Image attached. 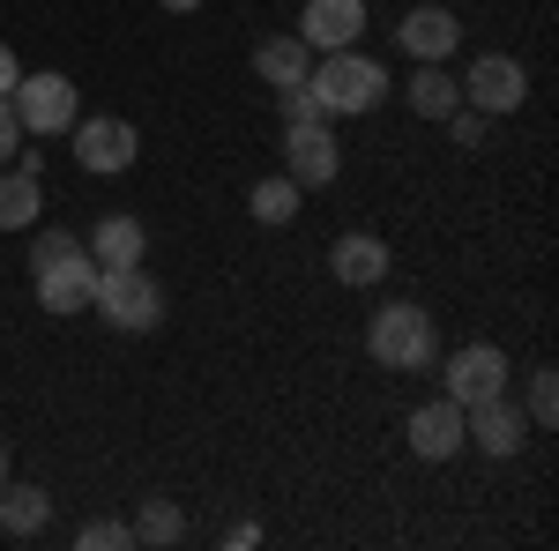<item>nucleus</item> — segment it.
I'll use <instances>...</instances> for the list:
<instances>
[{"label":"nucleus","mask_w":559,"mask_h":551,"mask_svg":"<svg viewBox=\"0 0 559 551\" xmlns=\"http://www.w3.org/2000/svg\"><path fill=\"white\" fill-rule=\"evenodd\" d=\"M90 306H97L112 328H128V336H142V328H157V321H165V291H157V276H150L142 261H134V268H97Z\"/></svg>","instance_id":"obj_3"},{"label":"nucleus","mask_w":559,"mask_h":551,"mask_svg":"<svg viewBox=\"0 0 559 551\" xmlns=\"http://www.w3.org/2000/svg\"><path fill=\"white\" fill-rule=\"evenodd\" d=\"M403 97H411V112H418V120H448V112L463 105V83H455L440 60H418V75L403 83Z\"/></svg>","instance_id":"obj_16"},{"label":"nucleus","mask_w":559,"mask_h":551,"mask_svg":"<svg viewBox=\"0 0 559 551\" xmlns=\"http://www.w3.org/2000/svg\"><path fill=\"white\" fill-rule=\"evenodd\" d=\"M388 247L373 239V231H350V239H336V254H329V268H336V284H350V291H366V284H381L388 276Z\"/></svg>","instance_id":"obj_15"},{"label":"nucleus","mask_w":559,"mask_h":551,"mask_svg":"<svg viewBox=\"0 0 559 551\" xmlns=\"http://www.w3.org/2000/svg\"><path fill=\"white\" fill-rule=\"evenodd\" d=\"M403 440H411L418 463H448L455 447H471V440H463V403H448V395H440V403H418L411 424H403Z\"/></svg>","instance_id":"obj_11"},{"label":"nucleus","mask_w":559,"mask_h":551,"mask_svg":"<svg viewBox=\"0 0 559 551\" xmlns=\"http://www.w3.org/2000/svg\"><path fill=\"white\" fill-rule=\"evenodd\" d=\"M463 440H477L485 455H515L522 440H530V418L515 410V395L500 387V395H485V403L463 410Z\"/></svg>","instance_id":"obj_10"},{"label":"nucleus","mask_w":559,"mask_h":551,"mask_svg":"<svg viewBox=\"0 0 559 551\" xmlns=\"http://www.w3.org/2000/svg\"><path fill=\"white\" fill-rule=\"evenodd\" d=\"M306 68H313V52H306V38H261L254 45V75L261 83H306Z\"/></svg>","instance_id":"obj_19"},{"label":"nucleus","mask_w":559,"mask_h":551,"mask_svg":"<svg viewBox=\"0 0 559 551\" xmlns=\"http://www.w3.org/2000/svg\"><path fill=\"white\" fill-rule=\"evenodd\" d=\"M306 89H313L321 120H350V112H373L388 97V68L366 60L358 45H344V52H321V60L306 68Z\"/></svg>","instance_id":"obj_1"},{"label":"nucleus","mask_w":559,"mask_h":551,"mask_svg":"<svg viewBox=\"0 0 559 551\" xmlns=\"http://www.w3.org/2000/svg\"><path fill=\"white\" fill-rule=\"evenodd\" d=\"M247 209H254V224H292V216L306 209V187H292V179H261L254 194H247Z\"/></svg>","instance_id":"obj_20"},{"label":"nucleus","mask_w":559,"mask_h":551,"mask_svg":"<svg viewBox=\"0 0 559 551\" xmlns=\"http://www.w3.org/2000/svg\"><path fill=\"white\" fill-rule=\"evenodd\" d=\"M366 358H373L381 373H426L432 358H440V328H432V313H426V306H411V298L381 306V313L366 321Z\"/></svg>","instance_id":"obj_2"},{"label":"nucleus","mask_w":559,"mask_h":551,"mask_svg":"<svg viewBox=\"0 0 559 551\" xmlns=\"http://www.w3.org/2000/svg\"><path fill=\"white\" fill-rule=\"evenodd\" d=\"M75 544H83V551H128V544H134V529H128V522H105V514H90L83 529H75Z\"/></svg>","instance_id":"obj_22"},{"label":"nucleus","mask_w":559,"mask_h":551,"mask_svg":"<svg viewBox=\"0 0 559 551\" xmlns=\"http://www.w3.org/2000/svg\"><path fill=\"white\" fill-rule=\"evenodd\" d=\"M455 38H463V23H455L448 8H411V15L395 23V45H403L411 60H448Z\"/></svg>","instance_id":"obj_14"},{"label":"nucleus","mask_w":559,"mask_h":551,"mask_svg":"<svg viewBox=\"0 0 559 551\" xmlns=\"http://www.w3.org/2000/svg\"><path fill=\"white\" fill-rule=\"evenodd\" d=\"M522 97H530V75H522V60H508V52H477L471 68H463V105L485 112V120L522 112Z\"/></svg>","instance_id":"obj_7"},{"label":"nucleus","mask_w":559,"mask_h":551,"mask_svg":"<svg viewBox=\"0 0 559 551\" xmlns=\"http://www.w3.org/2000/svg\"><path fill=\"white\" fill-rule=\"evenodd\" d=\"M8 105H15V120H23V134H68L75 120H83V105H75V83L68 75H52V68H38V75H23V83L8 89Z\"/></svg>","instance_id":"obj_4"},{"label":"nucleus","mask_w":559,"mask_h":551,"mask_svg":"<svg viewBox=\"0 0 559 551\" xmlns=\"http://www.w3.org/2000/svg\"><path fill=\"white\" fill-rule=\"evenodd\" d=\"M0 484H8V440H0Z\"/></svg>","instance_id":"obj_29"},{"label":"nucleus","mask_w":559,"mask_h":551,"mask_svg":"<svg viewBox=\"0 0 559 551\" xmlns=\"http://www.w3.org/2000/svg\"><path fill=\"white\" fill-rule=\"evenodd\" d=\"M31 284H38V306L52 313V321H75V313H90L97 261H90V247H68V254L38 261V268H31Z\"/></svg>","instance_id":"obj_5"},{"label":"nucleus","mask_w":559,"mask_h":551,"mask_svg":"<svg viewBox=\"0 0 559 551\" xmlns=\"http://www.w3.org/2000/svg\"><path fill=\"white\" fill-rule=\"evenodd\" d=\"M448 128H455V149H477V142H485V112L455 105V112H448Z\"/></svg>","instance_id":"obj_25"},{"label":"nucleus","mask_w":559,"mask_h":551,"mask_svg":"<svg viewBox=\"0 0 559 551\" xmlns=\"http://www.w3.org/2000/svg\"><path fill=\"white\" fill-rule=\"evenodd\" d=\"M23 83V60H15V52H8V45H0V97H8V89Z\"/></svg>","instance_id":"obj_27"},{"label":"nucleus","mask_w":559,"mask_h":551,"mask_svg":"<svg viewBox=\"0 0 559 551\" xmlns=\"http://www.w3.org/2000/svg\"><path fill=\"white\" fill-rule=\"evenodd\" d=\"M522 418H530V424H552L559 418V373H552V366L530 373V410H522Z\"/></svg>","instance_id":"obj_23"},{"label":"nucleus","mask_w":559,"mask_h":551,"mask_svg":"<svg viewBox=\"0 0 559 551\" xmlns=\"http://www.w3.org/2000/svg\"><path fill=\"white\" fill-rule=\"evenodd\" d=\"M38 224V171L0 165V231H31Z\"/></svg>","instance_id":"obj_18"},{"label":"nucleus","mask_w":559,"mask_h":551,"mask_svg":"<svg viewBox=\"0 0 559 551\" xmlns=\"http://www.w3.org/2000/svg\"><path fill=\"white\" fill-rule=\"evenodd\" d=\"M358 31H366V0H306L299 15L306 52H344V45H358Z\"/></svg>","instance_id":"obj_12"},{"label":"nucleus","mask_w":559,"mask_h":551,"mask_svg":"<svg viewBox=\"0 0 559 551\" xmlns=\"http://www.w3.org/2000/svg\"><path fill=\"white\" fill-rule=\"evenodd\" d=\"M128 529H134V544H179L187 537V514L173 500H142V514H134Z\"/></svg>","instance_id":"obj_21"},{"label":"nucleus","mask_w":559,"mask_h":551,"mask_svg":"<svg viewBox=\"0 0 559 551\" xmlns=\"http://www.w3.org/2000/svg\"><path fill=\"white\" fill-rule=\"evenodd\" d=\"M508 387V350L500 343H463L455 358H448V403H485V395H500Z\"/></svg>","instance_id":"obj_9"},{"label":"nucleus","mask_w":559,"mask_h":551,"mask_svg":"<svg viewBox=\"0 0 559 551\" xmlns=\"http://www.w3.org/2000/svg\"><path fill=\"white\" fill-rule=\"evenodd\" d=\"M75 165L97 171V179H112V171H128L134 157H142V134L128 128V120H112V112H97V120H75Z\"/></svg>","instance_id":"obj_8"},{"label":"nucleus","mask_w":559,"mask_h":551,"mask_svg":"<svg viewBox=\"0 0 559 551\" xmlns=\"http://www.w3.org/2000/svg\"><path fill=\"white\" fill-rule=\"evenodd\" d=\"M157 8H173V15H194V8H202V0H157Z\"/></svg>","instance_id":"obj_28"},{"label":"nucleus","mask_w":559,"mask_h":551,"mask_svg":"<svg viewBox=\"0 0 559 551\" xmlns=\"http://www.w3.org/2000/svg\"><path fill=\"white\" fill-rule=\"evenodd\" d=\"M15 149H23V120H15V105L0 97V165H8Z\"/></svg>","instance_id":"obj_26"},{"label":"nucleus","mask_w":559,"mask_h":551,"mask_svg":"<svg viewBox=\"0 0 559 551\" xmlns=\"http://www.w3.org/2000/svg\"><path fill=\"white\" fill-rule=\"evenodd\" d=\"M276 105H284V128H299V120H321V105H313V89H306V83H284V89H276Z\"/></svg>","instance_id":"obj_24"},{"label":"nucleus","mask_w":559,"mask_h":551,"mask_svg":"<svg viewBox=\"0 0 559 551\" xmlns=\"http://www.w3.org/2000/svg\"><path fill=\"white\" fill-rule=\"evenodd\" d=\"M336 171H344L336 120H299V128H284V179H292V187H336Z\"/></svg>","instance_id":"obj_6"},{"label":"nucleus","mask_w":559,"mask_h":551,"mask_svg":"<svg viewBox=\"0 0 559 551\" xmlns=\"http://www.w3.org/2000/svg\"><path fill=\"white\" fill-rule=\"evenodd\" d=\"M83 247H90V261H97V268H134V261L150 254V231H142V216L112 209V216H97V231H90Z\"/></svg>","instance_id":"obj_13"},{"label":"nucleus","mask_w":559,"mask_h":551,"mask_svg":"<svg viewBox=\"0 0 559 551\" xmlns=\"http://www.w3.org/2000/svg\"><path fill=\"white\" fill-rule=\"evenodd\" d=\"M45 522H52V500H45V484H0V529L8 537H38Z\"/></svg>","instance_id":"obj_17"}]
</instances>
